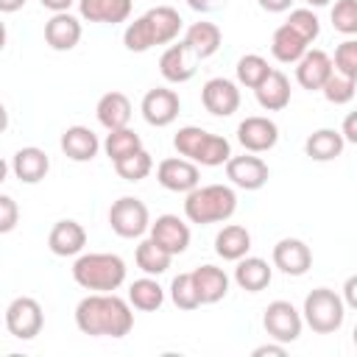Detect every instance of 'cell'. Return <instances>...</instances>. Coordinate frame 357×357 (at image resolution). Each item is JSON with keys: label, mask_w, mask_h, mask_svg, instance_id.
<instances>
[{"label": "cell", "mask_w": 357, "mask_h": 357, "mask_svg": "<svg viewBox=\"0 0 357 357\" xmlns=\"http://www.w3.org/2000/svg\"><path fill=\"white\" fill-rule=\"evenodd\" d=\"M75 326L92 337H126L134 326L131 301L114 293H89L75 307Z\"/></svg>", "instance_id": "cell-1"}, {"label": "cell", "mask_w": 357, "mask_h": 357, "mask_svg": "<svg viewBox=\"0 0 357 357\" xmlns=\"http://www.w3.org/2000/svg\"><path fill=\"white\" fill-rule=\"evenodd\" d=\"M181 25L184 20L173 6H156L128 22V28L123 31V45L131 53H145L156 45H170L181 33Z\"/></svg>", "instance_id": "cell-2"}, {"label": "cell", "mask_w": 357, "mask_h": 357, "mask_svg": "<svg viewBox=\"0 0 357 357\" xmlns=\"http://www.w3.org/2000/svg\"><path fill=\"white\" fill-rule=\"evenodd\" d=\"M237 212V192L229 184H198L184 198V215L190 223H223Z\"/></svg>", "instance_id": "cell-3"}, {"label": "cell", "mask_w": 357, "mask_h": 357, "mask_svg": "<svg viewBox=\"0 0 357 357\" xmlns=\"http://www.w3.org/2000/svg\"><path fill=\"white\" fill-rule=\"evenodd\" d=\"M73 279L78 287L92 293H114L126 282V262L117 254H81L73 265Z\"/></svg>", "instance_id": "cell-4"}, {"label": "cell", "mask_w": 357, "mask_h": 357, "mask_svg": "<svg viewBox=\"0 0 357 357\" xmlns=\"http://www.w3.org/2000/svg\"><path fill=\"white\" fill-rule=\"evenodd\" d=\"M173 148L178 151V156H184L195 165H204V167H218L231 159L229 139L220 134H209L206 128H198V126L178 128L173 137Z\"/></svg>", "instance_id": "cell-5"}, {"label": "cell", "mask_w": 357, "mask_h": 357, "mask_svg": "<svg viewBox=\"0 0 357 357\" xmlns=\"http://www.w3.org/2000/svg\"><path fill=\"white\" fill-rule=\"evenodd\" d=\"M304 324L318 332V335H332L343 326V318H346V301L343 296H337L335 290L329 287H315L312 293H307L304 298Z\"/></svg>", "instance_id": "cell-6"}, {"label": "cell", "mask_w": 357, "mask_h": 357, "mask_svg": "<svg viewBox=\"0 0 357 357\" xmlns=\"http://www.w3.org/2000/svg\"><path fill=\"white\" fill-rule=\"evenodd\" d=\"M109 226L117 237H126V240L142 237L145 231H151L148 206L134 195H123L109 206Z\"/></svg>", "instance_id": "cell-7"}, {"label": "cell", "mask_w": 357, "mask_h": 357, "mask_svg": "<svg viewBox=\"0 0 357 357\" xmlns=\"http://www.w3.org/2000/svg\"><path fill=\"white\" fill-rule=\"evenodd\" d=\"M262 326H265V332H268L273 340H279V343H293V340H298V335H301L304 315H301L290 301L276 298V301H271V304L265 307V312H262Z\"/></svg>", "instance_id": "cell-8"}, {"label": "cell", "mask_w": 357, "mask_h": 357, "mask_svg": "<svg viewBox=\"0 0 357 357\" xmlns=\"http://www.w3.org/2000/svg\"><path fill=\"white\" fill-rule=\"evenodd\" d=\"M45 315L36 298L31 296H17L8 307H6V329L17 337V340H33L42 332Z\"/></svg>", "instance_id": "cell-9"}, {"label": "cell", "mask_w": 357, "mask_h": 357, "mask_svg": "<svg viewBox=\"0 0 357 357\" xmlns=\"http://www.w3.org/2000/svg\"><path fill=\"white\" fill-rule=\"evenodd\" d=\"M156 181L170 190V192H190L201 184V170L195 162L184 159V156H170V159H162L159 167H156Z\"/></svg>", "instance_id": "cell-10"}, {"label": "cell", "mask_w": 357, "mask_h": 357, "mask_svg": "<svg viewBox=\"0 0 357 357\" xmlns=\"http://www.w3.org/2000/svg\"><path fill=\"white\" fill-rule=\"evenodd\" d=\"M178 112H181V100L176 89L156 86V89H148L142 98V117L148 126L165 128L178 117Z\"/></svg>", "instance_id": "cell-11"}, {"label": "cell", "mask_w": 357, "mask_h": 357, "mask_svg": "<svg viewBox=\"0 0 357 357\" xmlns=\"http://www.w3.org/2000/svg\"><path fill=\"white\" fill-rule=\"evenodd\" d=\"M226 178H229L234 187H240V190H259V187L268 184L271 170H268V165H265L259 156H254V153L248 151V153L231 156V159L226 162Z\"/></svg>", "instance_id": "cell-12"}, {"label": "cell", "mask_w": 357, "mask_h": 357, "mask_svg": "<svg viewBox=\"0 0 357 357\" xmlns=\"http://www.w3.org/2000/svg\"><path fill=\"white\" fill-rule=\"evenodd\" d=\"M237 139L245 151L251 153H265L271 151L276 142H279V126L271 120V117H262V114H254V117H245L240 126H237Z\"/></svg>", "instance_id": "cell-13"}, {"label": "cell", "mask_w": 357, "mask_h": 357, "mask_svg": "<svg viewBox=\"0 0 357 357\" xmlns=\"http://www.w3.org/2000/svg\"><path fill=\"white\" fill-rule=\"evenodd\" d=\"M201 103L215 117H229L240 109V89L229 78H209L201 89Z\"/></svg>", "instance_id": "cell-14"}, {"label": "cell", "mask_w": 357, "mask_h": 357, "mask_svg": "<svg viewBox=\"0 0 357 357\" xmlns=\"http://www.w3.org/2000/svg\"><path fill=\"white\" fill-rule=\"evenodd\" d=\"M335 73V61H332V56L329 53H324V50H307L298 61H296V81H298V86H304V89H310V92H321L324 89V84H326V78Z\"/></svg>", "instance_id": "cell-15"}, {"label": "cell", "mask_w": 357, "mask_h": 357, "mask_svg": "<svg viewBox=\"0 0 357 357\" xmlns=\"http://www.w3.org/2000/svg\"><path fill=\"white\" fill-rule=\"evenodd\" d=\"M273 265L287 276H304L312 265V251L298 237H284L273 245Z\"/></svg>", "instance_id": "cell-16"}, {"label": "cell", "mask_w": 357, "mask_h": 357, "mask_svg": "<svg viewBox=\"0 0 357 357\" xmlns=\"http://www.w3.org/2000/svg\"><path fill=\"white\" fill-rule=\"evenodd\" d=\"M195 53L184 45V39L178 42V45H170L165 53H162V59H159V73H162V78L165 81H170V84H184V81H190L192 75H195Z\"/></svg>", "instance_id": "cell-17"}, {"label": "cell", "mask_w": 357, "mask_h": 357, "mask_svg": "<svg viewBox=\"0 0 357 357\" xmlns=\"http://www.w3.org/2000/svg\"><path fill=\"white\" fill-rule=\"evenodd\" d=\"M151 237L176 257V254H184L190 245V226L178 215H159L151 223Z\"/></svg>", "instance_id": "cell-18"}, {"label": "cell", "mask_w": 357, "mask_h": 357, "mask_svg": "<svg viewBox=\"0 0 357 357\" xmlns=\"http://www.w3.org/2000/svg\"><path fill=\"white\" fill-rule=\"evenodd\" d=\"M45 42L53 50H73L81 42V22L70 11H59L45 22Z\"/></svg>", "instance_id": "cell-19"}, {"label": "cell", "mask_w": 357, "mask_h": 357, "mask_svg": "<svg viewBox=\"0 0 357 357\" xmlns=\"http://www.w3.org/2000/svg\"><path fill=\"white\" fill-rule=\"evenodd\" d=\"M61 151L73 162H92L98 156V151H100V139L86 126H70L61 134Z\"/></svg>", "instance_id": "cell-20"}, {"label": "cell", "mask_w": 357, "mask_h": 357, "mask_svg": "<svg viewBox=\"0 0 357 357\" xmlns=\"http://www.w3.org/2000/svg\"><path fill=\"white\" fill-rule=\"evenodd\" d=\"M86 245V231L78 220H59L47 234V248L56 257H75Z\"/></svg>", "instance_id": "cell-21"}, {"label": "cell", "mask_w": 357, "mask_h": 357, "mask_svg": "<svg viewBox=\"0 0 357 357\" xmlns=\"http://www.w3.org/2000/svg\"><path fill=\"white\" fill-rule=\"evenodd\" d=\"M11 170L14 176L22 181V184H36L47 176L50 170V159L42 148L36 145H28V148H20L14 156H11Z\"/></svg>", "instance_id": "cell-22"}, {"label": "cell", "mask_w": 357, "mask_h": 357, "mask_svg": "<svg viewBox=\"0 0 357 357\" xmlns=\"http://www.w3.org/2000/svg\"><path fill=\"white\" fill-rule=\"evenodd\" d=\"M131 6H134V0H78V14L89 22L117 25V22L128 20Z\"/></svg>", "instance_id": "cell-23"}, {"label": "cell", "mask_w": 357, "mask_h": 357, "mask_svg": "<svg viewBox=\"0 0 357 357\" xmlns=\"http://www.w3.org/2000/svg\"><path fill=\"white\" fill-rule=\"evenodd\" d=\"M307 50H310V42H307L296 28H290L287 22H282V25L273 31L271 53H273L276 61H282V64H296Z\"/></svg>", "instance_id": "cell-24"}, {"label": "cell", "mask_w": 357, "mask_h": 357, "mask_svg": "<svg viewBox=\"0 0 357 357\" xmlns=\"http://www.w3.org/2000/svg\"><path fill=\"white\" fill-rule=\"evenodd\" d=\"M251 251V231L245 226H237V223H229L223 226L218 234H215V254L220 259H229V262H237L243 257H248Z\"/></svg>", "instance_id": "cell-25"}, {"label": "cell", "mask_w": 357, "mask_h": 357, "mask_svg": "<svg viewBox=\"0 0 357 357\" xmlns=\"http://www.w3.org/2000/svg\"><path fill=\"white\" fill-rule=\"evenodd\" d=\"M192 282H195V290L201 296V304H218L229 293V276L218 265H201V268H195L192 271Z\"/></svg>", "instance_id": "cell-26"}, {"label": "cell", "mask_w": 357, "mask_h": 357, "mask_svg": "<svg viewBox=\"0 0 357 357\" xmlns=\"http://www.w3.org/2000/svg\"><path fill=\"white\" fill-rule=\"evenodd\" d=\"M290 81L282 70H271V75L254 89L257 95V103L265 109V112H282L287 103H290Z\"/></svg>", "instance_id": "cell-27"}, {"label": "cell", "mask_w": 357, "mask_h": 357, "mask_svg": "<svg viewBox=\"0 0 357 357\" xmlns=\"http://www.w3.org/2000/svg\"><path fill=\"white\" fill-rule=\"evenodd\" d=\"M220 42H223V33L215 22H192L187 31H184V45L195 53V59H209L220 50Z\"/></svg>", "instance_id": "cell-28"}, {"label": "cell", "mask_w": 357, "mask_h": 357, "mask_svg": "<svg viewBox=\"0 0 357 357\" xmlns=\"http://www.w3.org/2000/svg\"><path fill=\"white\" fill-rule=\"evenodd\" d=\"M95 114H98V123H100L106 131L126 128L128 120H131V100H128L123 92H106V95L98 100Z\"/></svg>", "instance_id": "cell-29"}, {"label": "cell", "mask_w": 357, "mask_h": 357, "mask_svg": "<svg viewBox=\"0 0 357 357\" xmlns=\"http://www.w3.org/2000/svg\"><path fill=\"white\" fill-rule=\"evenodd\" d=\"M273 279V271L271 265L262 259V257H243L237 259V268H234V282L245 290V293H259L271 284Z\"/></svg>", "instance_id": "cell-30"}, {"label": "cell", "mask_w": 357, "mask_h": 357, "mask_svg": "<svg viewBox=\"0 0 357 357\" xmlns=\"http://www.w3.org/2000/svg\"><path fill=\"white\" fill-rule=\"evenodd\" d=\"M343 145H346V139H343L340 131H335V128H318V131H312L307 137L304 153L310 159H315V162H332V159H337L343 153Z\"/></svg>", "instance_id": "cell-31"}, {"label": "cell", "mask_w": 357, "mask_h": 357, "mask_svg": "<svg viewBox=\"0 0 357 357\" xmlns=\"http://www.w3.org/2000/svg\"><path fill=\"white\" fill-rule=\"evenodd\" d=\"M134 259H137V268H139L142 273H148V276H162V273L170 268L173 254H170L167 248H162L153 237H148V240H142V243L137 245Z\"/></svg>", "instance_id": "cell-32"}, {"label": "cell", "mask_w": 357, "mask_h": 357, "mask_svg": "<svg viewBox=\"0 0 357 357\" xmlns=\"http://www.w3.org/2000/svg\"><path fill=\"white\" fill-rule=\"evenodd\" d=\"M128 301H131L134 310L153 312V310H159V307L165 304V290H162V284H159L153 276L145 273L142 279L131 282V287H128Z\"/></svg>", "instance_id": "cell-33"}, {"label": "cell", "mask_w": 357, "mask_h": 357, "mask_svg": "<svg viewBox=\"0 0 357 357\" xmlns=\"http://www.w3.org/2000/svg\"><path fill=\"white\" fill-rule=\"evenodd\" d=\"M139 148H142V139H139V134L131 131L128 126H126V128H114V131H109L106 139H103V151H106V156H109L112 162H120V159L137 153Z\"/></svg>", "instance_id": "cell-34"}, {"label": "cell", "mask_w": 357, "mask_h": 357, "mask_svg": "<svg viewBox=\"0 0 357 357\" xmlns=\"http://www.w3.org/2000/svg\"><path fill=\"white\" fill-rule=\"evenodd\" d=\"M237 81L243 84V86H248V89H257L268 75H271V70L273 67H268V61L259 56V53H245V56H240L237 59Z\"/></svg>", "instance_id": "cell-35"}, {"label": "cell", "mask_w": 357, "mask_h": 357, "mask_svg": "<svg viewBox=\"0 0 357 357\" xmlns=\"http://www.w3.org/2000/svg\"><path fill=\"white\" fill-rule=\"evenodd\" d=\"M114 170H117V176L126 178V181H142V178L153 170V159H151V153H148L145 148H139L137 153H131V156L114 162Z\"/></svg>", "instance_id": "cell-36"}, {"label": "cell", "mask_w": 357, "mask_h": 357, "mask_svg": "<svg viewBox=\"0 0 357 357\" xmlns=\"http://www.w3.org/2000/svg\"><path fill=\"white\" fill-rule=\"evenodd\" d=\"M170 298L178 310H198L201 307V296L195 290V282H192V271L190 273H178L173 282H170Z\"/></svg>", "instance_id": "cell-37"}, {"label": "cell", "mask_w": 357, "mask_h": 357, "mask_svg": "<svg viewBox=\"0 0 357 357\" xmlns=\"http://www.w3.org/2000/svg\"><path fill=\"white\" fill-rule=\"evenodd\" d=\"M321 92H324V98H326L329 103L343 106V103H349V100L354 98V92H357V81L335 70V73L326 78V84H324V89H321Z\"/></svg>", "instance_id": "cell-38"}, {"label": "cell", "mask_w": 357, "mask_h": 357, "mask_svg": "<svg viewBox=\"0 0 357 357\" xmlns=\"http://www.w3.org/2000/svg\"><path fill=\"white\" fill-rule=\"evenodd\" d=\"M332 28L346 33V36H354L357 33V0H335L332 6Z\"/></svg>", "instance_id": "cell-39"}, {"label": "cell", "mask_w": 357, "mask_h": 357, "mask_svg": "<svg viewBox=\"0 0 357 357\" xmlns=\"http://www.w3.org/2000/svg\"><path fill=\"white\" fill-rule=\"evenodd\" d=\"M287 25L290 28H296L310 45L318 39V33H321V22H318V17H315V11L307 6V8H293L290 11V17H287Z\"/></svg>", "instance_id": "cell-40"}, {"label": "cell", "mask_w": 357, "mask_h": 357, "mask_svg": "<svg viewBox=\"0 0 357 357\" xmlns=\"http://www.w3.org/2000/svg\"><path fill=\"white\" fill-rule=\"evenodd\" d=\"M335 70L357 81V39H346L335 47Z\"/></svg>", "instance_id": "cell-41"}, {"label": "cell", "mask_w": 357, "mask_h": 357, "mask_svg": "<svg viewBox=\"0 0 357 357\" xmlns=\"http://www.w3.org/2000/svg\"><path fill=\"white\" fill-rule=\"evenodd\" d=\"M17 218H20L17 201H14L11 195H0V231L8 234V231L17 226Z\"/></svg>", "instance_id": "cell-42"}, {"label": "cell", "mask_w": 357, "mask_h": 357, "mask_svg": "<svg viewBox=\"0 0 357 357\" xmlns=\"http://www.w3.org/2000/svg\"><path fill=\"white\" fill-rule=\"evenodd\" d=\"M340 134H343L346 142L357 145V112H349V114H346V120H343V126H340Z\"/></svg>", "instance_id": "cell-43"}, {"label": "cell", "mask_w": 357, "mask_h": 357, "mask_svg": "<svg viewBox=\"0 0 357 357\" xmlns=\"http://www.w3.org/2000/svg\"><path fill=\"white\" fill-rule=\"evenodd\" d=\"M343 301H346V307L357 310V273L343 282Z\"/></svg>", "instance_id": "cell-44"}, {"label": "cell", "mask_w": 357, "mask_h": 357, "mask_svg": "<svg viewBox=\"0 0 357 357\" xmlns=\"http://www.w3.org/2000/svg\"><path fill=\"white\" fill-rule=\"evenodd\" d=\"M187 6L198 14H209V11H218L226 6V0H187Z\"/></svg>", "instance_id": "cell-45"}, {"label": "cell", "mask_w": 357, "mask_h": 357, "mask_svg": "<svg viewBox=\"0 0 357 357\" xmlns=\"http://www.w3.org/2000/svg\"><path fill=\"white\" fill-rule=\"evenodd\" d=\"M265 354H273V357H284L287 354V349H284V343H265V346H257L254 349V357H265Z\"/></svg>", "instance_id": "cell-46"}, {"label": "cell", "mask_w": 357, "mask_h": 357, "mask_svg": "<svg viewBox=\"0 0 357 357\" xmlns=\"http://www.w3.org/2000/svg\"><path fill=\"white\" fill-rule=\"evenodd\" d=\"M265 11H271V14H282V11H287L290 6H293V0H257Z\"/></svg>", "instance_id": "cell-47"}, {"label": "cell", "mask_w": 357, "mask_h": 357, "mask_svg": "<svg viewBox=\"0 0 357 357\" xmlns=\"http://www.w3.org/2000/svg\"><path fill=\"white\" fill-rule=\"evenodd\" d=\"M39 3H42V8H47V11L59 14V11H70V6H73V3H78V0H39Z\"/></svg>", "instance_id": "cell-48"}, {"label": "cell", "mask_w": 357, "mask_h": 357, "mask_svg": "<svg viewBox=\"0 0 357 357\" xmlns=\"http://www.w3.org/2000/svg\"><path fill=\"white\" fill-rule=\"evenodd\" d=\"M25 6V0H0V11L3 14H11V11H20Z\"/></svg>", "instance_id": "cell-49"}, {"label": "cell", "mask_w": 357, "mask_h": 357, "mask_svg": "<svg viewBox=\"0 0 357 357\" xmlns=\"http://www.w3.org/2000/svg\"><path fill=\"white\" fill-rule=\"evenodd\" d=\"M304 3H307L310 8H324V6H329L332 0H304Z\"/></svg>", "instance_id": "cell-50"}, {"label": "cell", "mask_w": 357, "mask_h": 357, "mask_svg": "<svg viewBox=\"0 0 357 357\" xmlns=\"http://www.w3.org/2000/svg\"><path fill=\"white\" fill-rule=\"evenodd\" d=\"M351 340H354V346H357V324H354V332H351Z\"/></svg>", "instance_id": "cell-51"}]
</instances>
